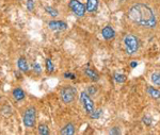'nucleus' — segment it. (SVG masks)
<instances>
[{"label": "nucleus", "instance_id": "1", "mask_svg": "<svg viewBox=\"0 0 160 135\" xmlns=\"http://www.w3.org/2000/svg\"><path fill=\"white\" fill-rule=\"evenodd\" d=\"M128 18L136 25L145 28H154L156 26V16L153 10L146 4L137 3L128 10Z\"/></svg>", "mask_w": 160, "mask_h": 135}, {"label": "nucleus", "instance_id": "2", "mask_svg": "<svg viewBox=\"0 0 160 135\" xmlns=\"http://www.w3.org/2000/svg\"><path fill=\"white\" fill-rule=\"evenodd\" d=\"M124 45H125L126 52L131 55V54H135L139 50L140 41H139V38L137 36L132 34H128L124 38Z\"/></svg>", "mask_w": 160, "mask_h": 135}, {"label": "nucleus", "instance_id": "3", "mask_svg": "<svg viewBox=\"0 0 160 135\" xmlns=\"http://www.w3.org/2000/svg\"><path fill=\"white\" fill-rule=\"evenodd\" d=\"M35 119H37V110L34 106H30L25 111L22 121L27 128H32L35 124Z\"/></svg>", "mask_w": 160, "mask_h": 135}, {"label": "nucleus", "instance_id": "4", "mask_svg": "<svg viewBox=\"0 0 160 135\" xmlns=\"http://www.w3.org/2000/svg\"><path fill=\"white\" fill-rule=\"evenodd\" d=\"M61 98L63 100L64 103H72L76 97L77 94V89L71 85H68V86H64L61 88Z\"/></svg>", "mask_w": 160, "mask_h": 135}, {"label": "nucleus", "instance_id": "5", "mask_svg": "<svg viewBox=\"0 0 160 135\" xmlns=\"http://www.w3.org/2000/svg\"><path fill=\"white\" fill-rule=\"evenodd\" d=\"M80 100H81L82 105H83V108L87 112V114H91L94 110V103L91 100V98L89 97V94L86 92H82L81 95H80Z\"/></svg>", "mask_w": 160, "mask_h": 135}, {"label": "nucleus", "instance_id": "6", "mask_svg": "<svg viewBox=\"0 0 160 135\" xmlns=\"http://www.w3.org/2000/svg\"><path fill=\"white\" fill-rule=\"evenodd\" d=\"M68 6L72 11L74 12V14L79 17H82L84 15V13H86V7L78 0H71Z\"/></svg>", "mask_w": 160, "mask_h": 135}, {"label": "nucleus", "instance_id": "7", "mask_svg": "<svg viewBox=\"0 0 160 135\" xmlns=\"http://www.w3.org/2000/svg\"><path fill=\"white\" fill-rule=\"evenodd\" d=\"M48 27L50 28L51 30H65L68 28V25L64 22H59V20H51V22H48Z\"/></svg>", "mask_w": 160, "mask_h": 135}, {"label": "nucleus", "instance_id": "8", "mask_svg": "<svg viewBox=\"0 0 160 135\" xmlns=\"http://www.w3.org/2000/svg\"><path fill=\"white\" fill-rule=\"evenodd\" d=\"M102 37H104L105 40L110 41V40H112V38H114L115 31L113 30V28L110 27V26H106L102 31Z\"/></svg>", "mask_w": 160, "mask_h": 135}, {"label": "nucleus", "instance_id": "9", "mask_svg": "<svg viewBox=\"0 0 160 135\" xmlns=\"http://www.w3.org/2000/svg\"><path fill=\"white\" fill-rule=\"evenodd\" d=\"M84 74H86L87 76L94 82H96V81H98V80H99L98 72H97L96 70H94V69H92V68H86V69H84Z\"/></svg>", "mask_w": 160, "mask_h": 135}, {"label": "nucleus", "instance_id": "10", "mask_svg": "<svg viewBox=\"0 0 160 135\" xmlns=\"http://www.w3.org/2000/svg\"><path fill=\"white\" fill-rule=\"evenodd\" d=\"M17 66H18L19 70L22 71V72H27L29 70V66H28V63H27V60L24 56H20L17 61Z\"/></svg>", "mask_w": 160, "mask_h": 135}, {"label": "nucleus", "instance_id": "11", "mask_svg": "<svg viewBox=\"0 0 160 135\" xmlns=\"http://www.w3.org/2000/svg\"><path fill=\"white\" fill-rule=\"evenodd\" d=\"M98 7V0H87V11L94 13Z\"/></svg>", "mask_w": 160, "mask_h": 135}, {"label": "nucleus", "instance_id": "12", "mask_svg": "<svg viewBox=\"0 0 160 135\" xmlns=\"http://www.w3.org/2000/svg\"><path fill=\"white\" fill-rule=\"evenodd\" d=\"M12 95H13V97H14V99H15V100H17V101L22 100V99L25 98V96H26L25 92L22 89V88H19V87L15 88V89L13 90Z\"/></svg>", "mask_w": 160, "mask_h": 135}, {"label": "nucleus", "instance_id": "13", "mask_svg": "<svg viewBox=\"0 0 160 135\" xmlns=\"http://www.w3.org/2000/svg\"><path fill=\"white\" fill-rule=\"evenodd\" d=\"M62 135H72L75 133V127L73 123H68L63 129L60 131Z\"/></svg>", "mask_w": 160, "mask_h": 135}, {"label": "nucleus", "instance_id": "14", "mask_svg": "<svg viewBox=\"0 0 160 135\" xmlns=\"http://www.w3.org/2000/svg\"><path fill=\"white\" fill-rule=\"evenodd\" d=\"M146 92H148V94L151 96L152 98H154V99H159L160 98V90L156 89V88H154L153 86H148Z\"/></svg>", "mask_w": 160, "mask_h": 135}, {"label": "nucleus", "instance_id": "15", "mask_svg": "<svg viewBox=\"0 0 160 135\" xmlns=\"http://www.w3.org/2000/svg\"><path fill=\"white\" fill-rule=\"evenodd\" d=\"M38 134L41 135H47L49 134V129H48V127L46 126V124L44 123H41L40 126H38Z\"/></svg>", "mask_w": 160, "mask_h": 135}, {"label": "nucleus", "instance_id": "16", "mask_svg": "<svg viewBox=\"0 0 160 135\" xmlns=\"http://www.w3.org/2000/svg\"><path fill=\"white\" fill-rule=\"evenodd\" d=\"M46 69H47L48 74H51V72L55 70V66H53V64H52V62H51L50 59L46 60Z\"/></svg>", "mask_w": 160, "mask_h": 135}, {"label": "nucleus", "instance_id": "17", "mask_svg": "<svg viewBox=\"0 0 160 135\" xmlns=\"http://www.w3.org/2000/svg\"><path fill=\"white\" fill-rule=\"evenodd\" d=\"M152 81H153L154 84L160 86V72H155V74L152 75Z\"/></svg>", "mask_w": 160, "mask_h": 135}, {"label": "nucleus", "instance_id": "18", "mask_svg": "<svg viewBox=\"0 0 160 135\" xmlns=\"http://www.w3.org/2000/svg\"><path fill=\"white\" fill-rule=\"evenodd\" d=\"M114 80H115V82H118V83H124L126 81V76L122 74H115Z\"/></svg>", "mask_w": 160, "mask_h": 135}, {"label": "nucleus", "instance_id": "19", "mask_svg": "<svg viewBox=\"0 0 160 135\" xmlns=\"http://www.w3.org/2000/svg\"><path fill=\"white\" fill-rule=\"evenodd\" d=\"M46 12H47L49 15H51V17H57V16H58V11L53 9V7H46Z\"/></svg>", "mask_w": 160, "mask_h": 135}, {"label": "nucleus", "instance_id": "20", "mask_svg": "<svg viewBox=\"0 0 160 135\" xmlns=\"http://www.w3.org/2000/svg\"><path fill=\"white\" fill-rule=\"evenodd\" d=\"M100 114H102V110H98V111H94V110H93L92 113L89 114V115L91 116V118H93V119H97V118H99Z\"/></svg>", "mask_w": 160, "mask_h": 135}, {"label": "nucleus", "instance_id": "21", "mask_svg": "<svg viewBox=\"0 0 160 135\" xmlns=\"http://www.w3.org/2000/svg\"><path fill=\"white\" fill-rule=\"evenodd\" d=\"M27 9L29 11H33L34 10V1L33 0H28L27 1Z\"/></svg>", "mask_w": 160, "mask_h": 135}, {"label": "nucleus", "instance_id": "22", "mask_svg": "<svg viewBox=\"0 0 160 135\" xmlns=\"http://www.w3.org/2000/svg\"><path fill=\"white\" fill-rule=\"evenodd\" d=\"M33 69L37 74H41V65L38 63H34L33 64Z\"/></svg>", "mask_w": 160, "mask_h": 135}, {"label": "nucleus", "instance_id": "23", "mask_svg": "<svg viewBox=\"0 0 160 135\" xmlns=\"http://www.w3.org/2000/svg\"><path fill=\"white\" fill-rule=\"evenodd\" d=\"M143 123L146 124V126H151L152 124V119L149 117H144L143 118Z\"/></svg>", "mask_w": 160, "mask_h": 135}, {"label": "nucleus", "instance_id": "24", "mask_svg": "<svg viewBox=\"0 0 160 135\" xmlns=\"http://www.w3.org/2000/svg\"><path fill=\"white\" fill-rule=\"evenodd\" d=\"M120 133H121V131L118 128H112L110 131V134H120Z\"/></svg>", "mask_w": 160, "mask_h": 135}, {"label": "nucleus", "instance_id": "25", "mask_svg": "<svg viewBox=\"0 0 160 135\" xmlns=\"http://www.w3.org/2000/svg\"><path fill=\"white\" fill-rule=\"evenodd\" d=\"M88 93H89V94H91V95L95 94V93H96V87H94V86L89 87V89H88Z\"/></svg>", "mask_w": 160, "mask_h": 135}, {"label": "nucleus", "instance_id": "26", "mask_svg": "<svg viewBox=\"0 0 160 135\" xmlns=\"http://www.w3.org/2000/svg\"><path fill=\"white\" fill-rule=\"evenodd\" d=\"M64 77L66 78V79H75V75L73 74H69V72H66V74H64Z\"/></svg>", "mask_w": 160, "mask_h": 135}, {"label": "nucleus", "instance_id": "27", "mask_svg": "<svg viewBox=\"0 0 160 135\" xmlns=\"http://www.w3.org/2000/svg\"><path fill=\"white\" fill-rule=\"evenodd\" d=\"M137 66H138V63H136V62H132V63H131V67H132V68H135Z\"/></svg>", "mask_w": 160, "mask_h": 135}]
</instances>
